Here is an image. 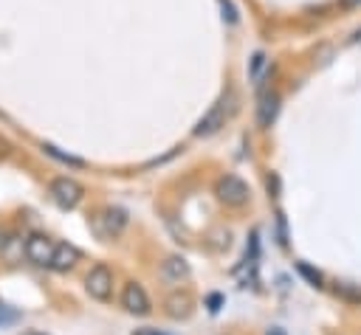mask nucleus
<instances>
[{
	"label": "nucleus",
	"mask_w": 361,
	"mask_h": 335,
	"mask_svg": "<svg viewBox=\"0 0 361 335\" xmlns=\"http://www.w3.org/2000/svg\"><path fill=\"white\" fill-rule=\"evenodd\" d=\"M214 194H217V200H220L223 206H228V208H243V206L248 203V197H251L248 183H245L243 177H237V175H223V177L214 183Z\"/></svg>",
	"instance_id": "f257e3e1"
},
{
	"label": "nucleus",
	"mask_w": 361,
	"mask_h": 335,
	"mask_svg": "<svg viewBox=\"0 0 361 335\" xmlns=\"http://www.w3.org/2000/svg\"><path fill=\"white\" fill-rule=\"evenodd\" d=\"M338 290H341V293H344V296H347V298H355V301H361V290H350V287H347V284H341V287H338Z\"/></svg>",
	"instance_id": "2eb2a0df"
},
{
	"label": "nucleus",
	"mask_w": 361,
	"mask_h": 335,
	"mask_svg": "<svg viewBox=\"0 0 361 335\" xmlns=\"http://www.w3.org/2000/svg\"><path fill=\"white\" fill-rule=\"evenodd\" d=\"M3 236H6V234H3V231H0V248H3V242H6V239H3Z\"/></svg>",
	"instance_id": "f3484780"
},
{
	"label": "nucleus",
	"mask_w": 361,
	"mask_h": 335,
	"mask_svg": "<svg viewBox=\"0 0 361 335\" xmlns=\"http://www.w3.org/2000/svg\"><path fill=\"white\" fill-rule=\"evenodd\" d=\"M42 149H45V155H51V158H56L59 163H68V166H76V169H82L85 166V160L82 158H73V155H65V152H59L54 144H42Z\"/></svg>",
	"instance_id": "f8f14e48"
},
{
	"label": "nucleus",
	"mask_w": 361,
	"mask_h": 335,
	"mask_svg": "<svg viewBox=\"0 0 361 335\" xmlns=\"http://www.w3.org/2000/svg\"><path fill=\"white\" fill-rule=\"evenodd\" d=\"M25 335H42V332H25Z\"/></svg>",
	"instance_id": "a211bd4d"
},
{
	"label": "nucleus",
	"mask_w": 361,
	"mask_h": 335,
	"mask_svg": "<svg viewBox=\"0 0 361 335\" xmlns=\"http://www.w3.org/2000/svg\"><path fill=\"white\" fill-rule=\"evenodd\" d=\"M276 113H279V93H262L259 96V107H257V124L262 129H268L274 124Z\"/></svg>",
	"instance_id": "1a4fd4ad"
},
{
	"label": "nucleus",
	"mask_w": 361,
	"mask_h": 335,
	"mask_svg": "<svg viewBox=\"0 0 361 335\" xmlns=\"http://www.w3.org/2000/svg\"><path fill=\"white\" fill-rule=\"evenodd\" d=\"M133 335H164V332H158V329H138V332H133Z\"/></svg>",
	"instance_id": "dca6fc26"
},
{
	"label": "nucleus",
	"mask_w": 361,
	"mask_h": 335,
	"mask_svg": "<svg viewBox=\"0 0 361 335\" xmlns=\"http://www.w3.org/2000/svg\"><path fill=\"white\" fill-rule=\"evenodd\" d=\"M17 321H20V312L11 310V307H6V304H0V327H11Z\"/></svg>",
	"instance_id": "ddd939ff"
},
{
	"label": "nucleus",
	"mask_w": 361,
	"mask_h": 335,
	"mask_svg": "<svg viewBox=\"0 0 361 335\" xmlns=\"http://www.w3.org/2000/svg\"><path fill=\"white\" fill-rule=\"evenodd\" d=\"M54 248H56V242H54L51 236H45V234H31V236L25 239V245H23V253H25V259H28L31 265L45 267V265L51 262V256H54Z\"/></svg>",
	"instance_id": "39448f33"
},
{
	"label": "nucleus",
	"mask_w": 361,
	"mask_h": 335,
	"mask_svg": "<svg viewBox=\"0 0 361 335\" xmlns=\"http://www.w3.org/2000/svg\"><path fill=\"white\" fill-rule=\"evenodd\" d=\"M161 276H164L169 284H180L183 279H189V265H186V259L169 256V259L161 265Z\"/></svg>",
	"instance_id": "9d476101"
},
{
	"label": "nucleus",
	"mask_w": 361,
	"mask_h": 335,
	"mask_svg": "<svg viewBox=\"0 0 361 335\" xmlns=\"http://www.w3.org/2000/svg\"><path fill=\"white\" fill-rule=\"evenodd\" d=\"M223 124H226V99H220V101H217V104L197 121L195 135H212V132H217Z\"/></svg>",
	"instance_id": "6e6552de"
},
{
	"label": "nucleus",
	"mask_w": 361,
	"mask_h": 335,
	"mask_svg": "<svg viewBox=\"0 0 361 335\" xmlns=\"http://www.w3.org/2000/svg\"><path fill=\"white\" fill-rule=\"evenodd\" d=\"M166 312L172 315V318H186L189 315V310H192V298L183 293V296H172L169 301H166Z\"/></svg>",
	"instance_id": "9b49d317"
},
{
	"label": "nucleus",
	"mask_w": 361,
	"mask_h": 335,
	"mask_svg": "<svg viewBox=\"0 0 361 335\" xmlns=\"http://www.w3.org/2000/svg\"><path fill=\"white\" fill-rule=\"evenodd\" d=\"M79 259H82V253H79V248H76V245L56 242V248H54V256H51L48 267H51V270H56V273H68V270H73V267L79 265Z\"/></svg>",
	"instance_id": "0eeeda50"
},
{
	"label": "nucleus",
	"mask_w": 361,
	"mask_h": 335,
	"mask_svg": "<svg viewBox=\"0 0 361 335\" xmlns=\"http://www.w3.org/2000/svg\"><path fill=\"white\" fill-rule=\"evenodd\" d=\"M85 290L96 301H110L113 298V270L107 265H93L85 276Z\"/></svg>",
	"instance_id": "f03ea898"
},
{
	"label": "nucleus",
	"mask_w": 361,
	"mask_h": 335,
	"mask_svg": "<svg viewBox=\"0 0 361 335\" xmlns=\"http://www.w3.org/2000/svg\"><path fill=\"white\" fill-rule=\"evenodd\" d=\"M344 3H355V0H344Z\"/></svg>",
	"instance_id": "6ab92c4d"
},
{
	"label": "nucleus",
	"mask_w": 361,
	"mask_h": 335,
	"mask_svg": "<svg viewBox=\"0 0 361 335\" xmlns=\"http://www.w3.org/2000/svg\"><path fill=\"white\" fill-rule=\"evenodd\" d=\"M48 191H51L54 203L62 206V208H76L82 203V197H85V186L79 180H73V177H54Z\"/></svg>",
	"instance_id": "7ed1b4c3"
},
{
	"label": "nucleus",
	"mask_w": 361,
	"mask_h": 335,
	"mask_svg": "<svg viewBox=\"0 0 361 335\" xmlns=\"http://www.w3.org/2000/svg\"><path fill=\"white\" fill-rule=\"evenodd\" d=\"M124 225H127V214L121 208H113L110 206V208H102L96 214V231L102 236H116V234L124 231Z\"/></svg>",
	"instance_id": "423d86ee"
},
{
	"label": "nucleus",
	"mask_w": 361,
	"mask_h": 335,
	"mask_svg": "<svg viewBox=\"0 0 361 335\" xmlns=\"http://www.w3.org/2000/svg\"><path fill=\"white\" fill-rule=\"evenodd\" d=\"M217 3H220V8H223V20H228V23H237V11H234L231 0H217Z\"/></svg>",
	"instance_id": "4468645a"
},
{
	"label": "nucleus",
	"mask_w": 361,
	"mask_h": 335,
	"mask_svg": "<svg viewBox=\"0 0 361 335\" xmlns=\"http://www.w3.org/2000/svg\"><path fill=\"white\" fill-rule=\"evenodd\" d=\"M121 307H124L130 315H138V318H144V315L152 312V301H149L147 290H144L138 282H127V284H124V290H121Z\"/></svg>",
	"instance_id": "20e7f679"
}]
</instances>
